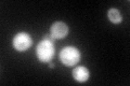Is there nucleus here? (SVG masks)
Here are the masks:
<instances>
[{
  "instance_id": "obj_1",
  "label": "nucleus",
  "mask_w": 130,
  "mask_h": 86,
  "mask_svg": "<svg viewBox=\"0 0 130 86\" xmlns=\"http://www.w3.org/2000/svg\"><path fill=\"white\" fill-rule=\"evenodd\" d=\"M55 54V48L53 42L47 40H42L37 47H36V55H37L38 60L41 63H50Z\"/></svg>"
},
{
  "instance_id": "obj_2",
  "label": "nucleus",
  "mask_w": 130,
  "mask_h": 86,
  "mask_svg": "<svg viewBox=\"0 0 130 86\" xmlns=\"http://www.w3.org/2000/svg\"><path fill=\"white\" fill-rule=\"evenodd\" d=\"M80 52L75 46H65L60 52V60L67 67H73L80 60Z\"/></svg>"
},
{
  "instance_id": "obj_3",
  "label": "nucleus",
  "mask_w": 130,
  "mask_h": 86,
  "mask_svg": "<svg viewBox=\"0 0 130 86\" xmlns=\"http://www.w3.org/2000/svg\"><path fill=\"white\" fill-rule=\"evenodd\" d=\"M12 45L18 52H25L32 45V39L27 32H19L12 40Z\"/></svg>"
},
{
  "instance_id": "obj_4",
  "label": "nucleus",
  "mask_w": 130,
  "mask_h": 86,
  "mask_svg": "<svg viewBox=\"0 0 130 86\" xmlns=\"http://www.w3.org/2000/svg\"><path fill=\"white\" fill-rule=\"evenodd\" d=\"M50 35L56 39H63L68 35V26L63 22H55L50 28Z\"/></svg>"
},
{
  "instance_id": "obj_5",
  "label": "nucleus",
  "mask_w": 130,
  "mask_h": 86,
  "mask_svg": "<svg viewBox=\"0 0 130 86\" xmlns=\"http://www.w3.org/2000/svg\"><path fill=\"white\" fill-rule=\"evenodd\" d=\"M73 77L79 83H84V82H87L90 77V72L89 70L84 67V66H78L76 67L74 70H73Z\"/></svg>"
},
{
  "instance_id": "obj_6",
  "label": "nucleus",
  "mask_w": 130,
  "mask_h": 86,
  "mask_svg": "<svg viewBox=\"0 0 130 86\" xmlns=\"http://www.w3.org/2000/svg\"><path fill=\"white\" fill-rule=\"evenodd\" d=\"M107 17L113 24H120L121 20H123L120 11L118 9H115V8H111L107 11Z\"/></svg>"
},
{
  "instance_id": "obj_7",
  "label": "nucleus",
  "mask_w": 130,
  "mask_h": 86,
  "mask_svg": "<svg viewBox=\"0 0 130 86\" xmlns=\"http://www.w3.org/2000/svg\"><path fill=\"white\" fill-rule=\"evenodd\" d=\"M53 66H54L53 64H49V67H50V68H53Z\"/></svg>"
}]
</instances>
